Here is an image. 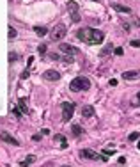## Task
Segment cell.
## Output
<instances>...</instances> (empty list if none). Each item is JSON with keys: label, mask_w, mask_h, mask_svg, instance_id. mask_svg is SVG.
Wrapping results in <instances>:
<instances>
[{"label": "cell", "mask_w": 140, "mask_h": 167, "mask_svg": "<svg viewBox=\"0 0 140 167\" xmlns=\"http://www.w3.org/2000/svg\"><path fill=\"white\" fill-rule=\"evenodd\" d=\"M16 34H18V32H16V29H13V27H11V29H9V39H14V37H16Z\"/></svg>", "instance_id": "18"}, {"label": "cell", "mask_w": 140, "mask_h": 167, "mask_svg": "<svg viewBox=\"0 0 140 167\" xmlns=\"http://www.w3.org/2000/svg\"><path fill=\"white\" fill-rule=\"evenodd\" d=\"M92 114H94V107H90V105H85V107L82 109V116H83V117H90Z\"/></svg>", "instance_id": "11"}, {"label": "cell", "mask_w": 140, "mask_h": 167, "mask_svg": "<svg viewBox=\"0 0 140 167\" xmlns=\"http://www.w3.org/2000/svg\"><path fill=\"white\" fill-rule=\"evenodd\" d=\"M43 78L44 80H59L60 78V73H59V71H55V69H48V71H44V73H43Z\"/></svg>", "instance_id": "6"}, {"label": "cell", "mask_w": 140, "mask_h": 167, "mask_svg": "<svg viewBox=\"0 0 140 167\" xmlns=\"http://www.w3.org/2000/svg\"><path fill=\"white\" fill-rule=\"evenodd\" d=\"M66 34H67V29H66V25H57L53 30H52V39L53 41H62L64 37H66Z\"/></svg>", "instance_id": "4"}, {"label": "cell", "mask_w": 140, "mask_h": 167, "mask_svg": "<svg viewBox=\"0 0 140 167\" xmlns=\"http://www.w3.org/2000/svg\"><path fill=\"white\" fill-rule=\"evenodd\" d=\"M34 32L37 34V36H46V34H48V29H46V27H34Z\"/></svg>", "instance_id": "14"}, {"label": "cell", "mask_w": 140, "mask_h": 167, "mask_svg": "<svg viewBox=\"0 0 140 167\" xmlns=\"http://www.w3.org/2000/svg\"><path fill=\"white\" fill-rule=\"evenodd\" d=\"M113 54H115V55H124V50H123V48H115Z\"/></svg>", "instance_id": "22"}, {"label": "cell", "mask_w": 140, "mask_h": 167, "mask_svg": "<svg viewBox=\"0 0 140 167\" xmlns=\"http://www.w3.org/2000/svg\"><path fill=\"white\" fill-rule=\"evenodd\" d=\"M123 78H124V80H136V78H140V69L124 71V73H123Z\"/></svg>", "instance_id": "5"}, {"label": "cell", "mask_w": 140, "mask_h": 167, "mask_svg": "<svg viewBox=\"0 0 140 167\" xmlns=\"http://www.w3.org/2000/svg\"><path fill=\"white\" fill-rule=\"evenodd\" d=\"M34 162H36V156H34V155H30L27 160H23L20 165H21V167H29V165H30V163H34Z\"/></svg>", "instance_id": "15"}, {"label": "cell", "mask_w": 140, "mask_h": 167, "mask_svg": "<svg viewBox=\"0 0 140 167\" xmlns=\"http://www.w3.org/2000/svg\"><path fill=\"white\" fill-rule=\"evenodd\" d=\"M62 167H69V165H62Z\"/></svg>", "instance_id": "31"}, {"label": "cell", "mask_w": 140, "mask_h": 167, "mask_svg": "<svg viewBox=\"0 0 140 167\" xmlns=\"http://www.w3.org/2000/svg\"><path fill=\"white\" fill-rule=\"evenodd\" d=\"M138 137H140V133H136V132H133V133H130V137H128V140H131V142H133V140H136Z\"/></svg>", "instance_id": "17"}, {"label": "cell", "mask_w": 140, "mask_h": 167, "mask_svg": "<svg viewBox=\"0 0 140 167\" xmlns=\"http://www.w3.org/2000/svg\"><path fill=\"white\" fill-rule=\"evenodd\" d=\"M131 46H133V48H140V41L138 39H133L131 41Z\"/></svg>", "instance_id": "21"}, {"label": "cell", "mask_w": 140, "mask_h": 167, "mask_svg": "<svg viewBox=\"0 0 140 167\" xmlns=\"http://www.w3.org/2000/svg\"><path fill=\"white\" fill-rule=\"evenodd\" d=\"M76 36H78L80 41H85V43H89V44H98V43H101L103 37H105V34H103L101 30H96V29H80V30L76 32Z\"/></svg>", "instance_id": "1"}, {"label": "cell", "mask_w": 140, "mask_h": 167, "mask_svg": "<svg viewBox=\"0 0 140 167\" xmlns=\"http://www.w3.org/2000/svg\"><path fill=\"white\" fill-rule=\"evenodd\" d=\"M136 98H138V100H136V101H135V105H136V103H138V101H140V92H138V94H136Z\"/></svg>", "instance_id": "28"}, {"label": "cell", "mask_w": 140, "mask_h": 167, "mask_svg": "<svg viewBox=\"0 0 140 167\" xmlns=\"http://www.w3.org/2000/svg\"><path fill=\"white\" fill-rule=\"evenodd\" d=\"M20 110H21V114H29V107H27V101H25V98H20Z\"/></svg>", "instance_id": "12"}, {"label": "cell", "mask_w": 140, "mask_h": 167, "mask_svg": "<svg viewBox=\"0 0 140 167\" xmlns=\"http://www.w3.org/2000/svg\"><path fill=\"white\" fill-rule=\"evenodd\" d=\"M67 9H69V13H78V4L76 2H73V0H69V2H67Z\"/></svg>", "instance_id": "13"}, {"label": "cell", "mask_w": 140, "mask_h": 167, "mask_svg": "<svg viewBox=\"0 0 140 167\" xmlns=\"http://www.w3.org/2000/svg\"><path fill=\"white\" fill-rule=\"evenodd\" d=\"M71 130H73V133H75L76 137H78V135H82V126H80V125H73V126H71Z\"/></svg>", "instance_id": "16"}, {"label": "cell", "mask_w": 140, "mask_h": 167, "mask_svg": "<svg viewBox=\"0 0 140 167\" xmlns=\"http://www.w3.org/2000/svg\"><path fill=\"white\" fill-rule=\"evenodd\" d=\"M112 9H113V11H117V13H121V14H130V13H131L130 7L121 6V4H112Z\"/></svg>", "instance_id": "10"}, {"label": "cell", "mask_w": 140, "mask_h": 167, "mask_svg": "<svg viewBox=\"0 0 140 167\" xmlns=\"http://www.w3.org/2000/svg\"><path fill=\"white\" fill-rule=\"evenodd\" d=\"M138 149H140V140H138Z\"/></svg>", "instance_id": "29"}, {"label": "cell", "mask_w": 140, "mask_h": 167, "mask_svg": "<svg viewBox=\"0 0 140 167\" xmlns=\"http://www.w3.org/2000/svg\"><path fill=\"white\" fill-rule=\"evenodd\" d=\"M80 155H82V158H89V160H98V158H101L96 151H92V149H82Z\"/></svg>", "instance_id": "7"}, {"label": "cell", "mask_w": 140, "mask_h": 167, "mask_svg": "<svg viewBox=\"0 0 140 167\" xmlns=\"http://www.w3.org/2000/svg\"><path fill=\"white\" fill-rule=\"evenodd\" d=\"M90 87V80L85 78V77H76L71 80V84H69V89L75 91V92H80V91H87Z\"/></svg>", "instance_id": "2"}, {"label": "cell", "mask_w": 140, "mask_h": 167, "mask_svg": "<svg viewBox=\"0 0 140 167\" xmlns=\"http://www.w3.org/2000/svg\"><path fill=\"white\" fill-rule=\"evenodd\" d=\"M108 84H110V85H112V87H115V85H117V80H115V78H112V80H110V82H108Z\"/></svg>", "instance_id": "25"}, {"label": "cell", "mask_w": 140, "mask_h": 167, "mask_svg": "<svg viewBox=\"0 0 140 167\" xmlns=\"http://www.w3.org/2000/svg\"><path fill=\"white\" fill-rule=\"evenodd\" d=\"M16 59H18V57H16V54H13V52H11V54H9V61L13 62V61H16Z\"/></svg>", "instance_id": "24"}, {"label": "cell", "mask_w": 140, "mask_h": 167, "mask_svg": "<svg viewBox=\"0 0 140 167\" xmlns=\"http://www.w3.org/2000/svg\"><path fill=\"white\" fill-rule=\"evenodd\" d=\"M110 50H112V44H108V46H106V48H105V50L101 52V55H106V54H108Z\"/></svg>", "instance_id": "23"}, {"label": "cell", "mask_w": 140, "mask_h": 167, "mask_svg": "<svg viewBox=\"0 0 140 167\" xmlns=\"http://www.w3.org/2000/svg\"><path fill=\"white\" fill-rule=\"evenodd\" d=\"M60 50L66 52V54H71V55H78V50L75 48V46L67 44V43H60Z\"/></svg>", "instance_id": "9"}, {"label": "cell", "mask_w": 140, "mask_h": 167, "mask_svg": "<svg viewBox=\"0 0 140 167\" xmlns=\"http://www.w3.org/2000/svg\"><path fill=\"white\" fill-rule=\"evenodd\" d=\"M39 139H41V135H39V133H36V135H34V137H32V140H36V142H37V140H39Z\"/></svg>", "instance_id": "27"}, {"label": "cell", "mask_w": 140, "mask_h": 167, "mask_svg": "<svg viewBox=\"0 0 140 167\" xmlns=\"http://www.w3.org/2000/svg\"><path fill=\"white\" fill-rule=\"evenodd\" d=\"M13 112H14V116H16V117H21V110H20L18 107H13Z\"/></svg>", "instance_id": "20"}, {"label": "cell", "mask_w": 140, "mask_h": 167, "mask_svg": "<svg viewBox=\"0 0 140 167\" xmlns=\"http://www.w3.org/2000/svg\"><path fill=\"white\" fill-rule=\"evenodd\" d=\"M37 52L39 54H46V44H39L37 46Z\"/></svg>", "instance_id": "19"}, {"label": "cell", "mask_w": 140, "mask_h": 167, "mask_svg": "<svg viewBox=\"0 0 140 167\" xmlns=\"http://www.w3.org/2000/svg\"><path fill=\"white\" fill-rule=\"evenodd\" d=\"M73 114H75V103L64 101L62 103V119H64V121H69V119L73 117Z\"/></svg>", "instance_id": "3"}, {"label": "cell", "mask_w": 140, "mask_h": 167, "mask_svg": "<svg viewBox=\"0 0 140 167\" xmlns=\"http://www.w3.org/2000/svg\"><path fill=\"white\" fill-rule=\"evenodd\" d=\"M21 78H29V71H23V73H21Z\"/></svg>", "instance_id": "26"}, {"label": "cell", "mask_w": 140, "mask_h": 167, "mask_svg": "<svg viewBox=\"0 0 140 167\" xmlns=\"http://www.w3.org/2000/svg\"><path fill=\"white\" fill-rule=\"evenodd\" d=\"M0 139H2L4 142H7V144H14V146H20V142L13 137V135H9L7 132H2V133H0Z\"/></svg>", "instance_id": "8"}, {"label": "cell", "mask_w": 140, "mask_h": 167, "mask_svg": "<svg viewBox=\"0 0 140 167\" xmlns=\"http://www.w3.org/2000/svg\"><path fill=\"white\" fill-rule=\"evenodd\" d=\"M92 2H99V0H92Z\"/></svg>", "instance_id": "30"}]
</instances>
